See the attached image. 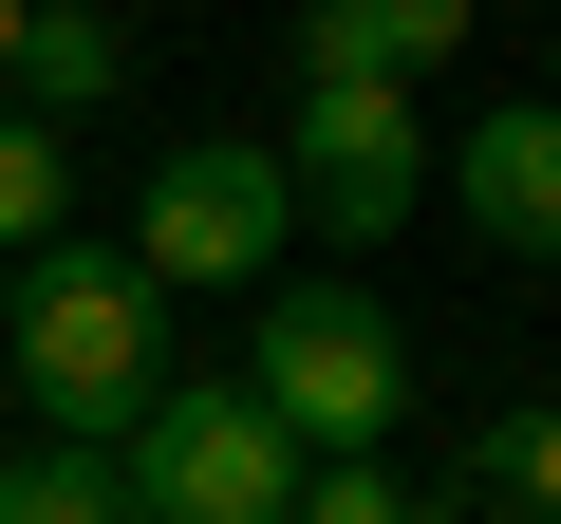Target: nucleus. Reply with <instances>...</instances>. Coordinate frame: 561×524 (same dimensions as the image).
I'll return each mask as SVG.
<instances>
[{
  "mask_svg": "<svg viewBox=\"0 0 561 524\" xmlns=\"http://www.w3.org/2000/svg\"><path fill=\"white\" fill-rule=\"evenodd\" d=\"M0 412H20V262H0Z\"/></svg>",
  "mask_w": 561,
  "mask_h": 524,
  "instance_id": "nucleus-13",
  "label": "nucleus"
},
{
  "mask_svg": "<svg viewBox=\"0 0 561 524\" xmlns=\"http://www.w3.org/2000/svg\"><path fill=\"white\" fill-rule=\"evenodd\" d=\"M262 150H280V187H300V225H319V243H393V225H412V187H431L412 94H300Z\"/></svg>",
  "mask_w": 561,
  "mask_h": 524,
  "instance_id": "nucleus-5",
  "label": "nucleus"
},
{
  "mask_svg": "<svg viewBox=\"0 0 561 524\" xmlns=\"http://www.w3.org/2000/svg\"><path fill=\"white\" fill-rule=\"evenodd\" d=\"M412 524H561V412H486L449 487H412Z\"/></svg>",
  "mask_w": 561,
  "mask_h": 524,
  "instance_id": "nucleus-8",
  "label": "nucleus"
},
{
  "mask_svg": "<svg viewBox=\"0 0 561 524\" xmlns=\"http://www.w3.org/2000/svg\"><path fill=\"white\" fill-rule=\"evenodd\" d=\"M468 38V0H319L300 20V94H412Z\"/></svg>",
  "mask_w": 561,
  "mask_h": 524,
  "instance_id": "nucleus-7",
  "label": "nucleus"
},
{
  "mask_svg": "<svg viewBox=\"0 0 561 524\" xmlns=\"http://www.w3.org/2000/svg\"><path fill=\"white\" fill-rule=\"evenodd\" d=\"M0 94H20V0H0Z\"/></svg>",
  "mask_w": 561,
  "mask_h": 524,
  "instance_id": "nucleus-14",
  "label": "nucleus"
},
{
  "mask_svg": "<svg viewBox=\"0 0 561 524\" xmlns=\"http://www.w3.org/2000/svg\"><path fill=\"white\" fill-rule=\"evenodd\" d=\"M57 206H76V150L0 94V262H38V243H57Z\"/></svg>",
  "mask_w": 561,
  "mask_h": 524,
  "instance_id": "nucleus-11",
  "label": "nucleus"
},
{
  "mask_svg": "<svg viewBox=\"0 0 561 524\" xmlns=\"http://www.w3.org/2000/svg\"><path fill=\"white\" fill-rule=\"evenodd\" d=\"M150 394H169V300L131 282V243H38L20 262V412H38V449H131Z\"/></svg>",
  "mask_w": 561,
  "mask_h": 524,
  "instance_id": "nucleus-1",
  "label": "nucleus"
},
{
  "mask_svg": "<svg viewBox=\"0 0 561 524\" xmlns=\"http://www.w3.org/2000/svg\"><path fill=\"white\" fill-rule=\"evenodd\" d=\"M0 524H131L113 449H0Z\"/></svg>",
  "mask_w": 561,
  "mask_h": 524,
  "instance_id": "nucleus-10",
  "label": "nucleus"
},
{
  "mask_svg": "<svg viewBox=\"0 0 561 524\" xmlns=\"http://www.w3.org/2000/svg\"><path fill=\"white\" fill-rule=\"evenodd\" d=\"M280 243H300V187H280L262 132H187L150 150V206H131V282H280Z\"/></svg>",
  "mask_w": 561,
  "mask_h": 524,
  "instance_id": "nucleus-4",
  "label": "nucleus"
},
{
  "mask_svg": "<svg viewBox=\"0 0 561 524\" xmlns=\"http://www.w3.org/2000/svg\"><path fill=\"white\" fill-rule=\"evenodd\" d=\"M243 394L280 412V449H300V468H356V449H393V412H412V338H393L375 300H337V282H262Z\"/></svg>",
  "mask_w": 561,
  "mask_h": 524,
  "instance_id": "nucleus-2",
  "label": "nucleus"
},
{
  "mask_svg": "<svg viewBox=\"0 0 561 524\" xmlns=\"http://www.w3.org/2000/svg\"><path fill=\"white\" fill-rule=\"evenodd\" d=\"M113 94H131V38L94 20V0H20V113L76 132V113H113Z\"/></svg>",
  "mask_w": 561,
  "mask_h": 524,
  "instance_id": "nucleus-9",
  "label": "nucleus"
},
{
  "mask_svg": "<svg viewBox=\"0 0 561 524\" xmlns=\"http://www.w3.org/2000/svg\"><path fill=\"white\" fill-rule=\"evenodd\" d=\"M113 468H131V524H280L300 505V449H280V412L243 375H169Z\"/></svg>",
  "mask_w": 561,
  "mask_h": 524,
  "instance_id": "nucleus-3",
  "label": "nucleus"
},
{
  "mask_svg": "<svg viewBox=\"0 0 561 524\" xmlns=\"http://www.w3.org/2000/svg\"><path fill=\"white\" fill-rule=\"evenodd\" d=\"M280 524H412V487L356 449V468H300V505H280Z\"/></svg>",
  "mask_w": 561,
  "mask_h": 524,
  "instance_id": "nucleus-12",
  "label": "nucleus"
},
{
  "mask_svg": "<svg viewBox=\"0 0 561 524\" xmlns=\"http://www.w3.org/2000/svg\"><path fill=\"white\" fill-rule=\"evenodd\" d=\"M449 206H468V243L561 262V94H505L486 132H449Z\"/></svg>",
  "mask_w": 561,
  "mask_h": 524,
  "instance_id": "nucleus-6",
  "label": "nucleus"
}]
</instances>
